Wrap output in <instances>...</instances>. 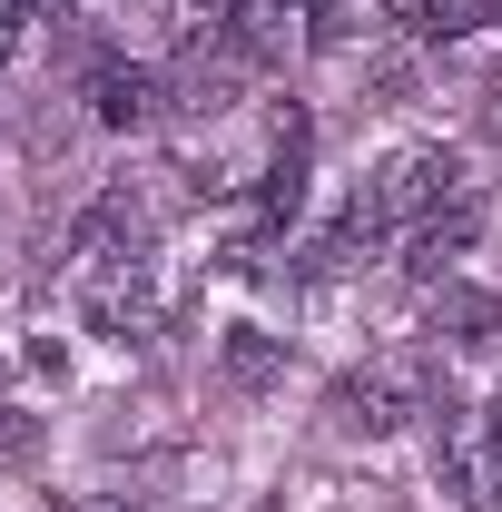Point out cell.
I'll return each mask as SVG.
<instances>
[{
    "mask_svg": "<svg viewBox=\"0 0 502 512\" xmlns=\"http://www.w3.org/2000/svg\"><path fill=\"white\" fill-rule=\"evenodd\" d=\"M434 335H453V345H493V335H502V306H493V296H473V286H443V296H434Z\"/></svg>",
    "mask_w": 502,
    "mask_h": 512,
    "instance_id": "obj_6",
    "label": "cell"
},
{
    "mask_svg": "<svg viewBox=\"0 0 502 512\" xmlns=\"http://www.w3.org/2000/svg\"><path fill=\"white\" fill-rule=\"evenodd\" d=\"M138 247H148V197L138 188H99L89 207H79V227H69V256L99 276V266H138Z\"/></svg>",
    "mask_w": 502,
    "mask_h": 512,
    "instance_id": "obj_3",
    "label": "cell"
},
{
    "mask_svg": "<svg viewBox=\"0 0 502 512\" xmlns=\"http://www.w3.org/2000/svg\"><path fill=\"white\" fill-rule=\"evenodd\" d=\"M483 128H493V138H502V79H493V99H483Z\"/></svg>",
    "mask_w": 502,
    "mask_h": 512,
    "instance_id": "obj_14",
    "label": "cell"
},
{
    "mask_svg": "<svg viewBox=\"0 0 502 512\" xmlns=\"http://www.w3.org/2000/svg\"><path fill=\"white\" fill-rule=\"evenodd\" d=\"M335 414H345L355 434H404L414 414H434V365H424V355H375L365 375H345Z\"/></svg>",
    "mask_w": 502,
    "mask_h": 512,
    "instance_id": "obj_2",
    "label": "cell"
},
{
    "mask_svg": "<svg viewBox=\"0 0 502 512\" xmlns=\"http://www.w3.org/2000/svg\"><path fill=\"white\" fill-rule=\"evenodd\" d=\"M30 434H40V424H30V414H10V404H0V453H30Z\"/></svg>",
    "mask_w": 502,
    "mask_h": 512,
    "instance_id": "obj_10",
    "label": "cell"
},
{
    "mask_svg": "<svg viewBox=\"0 0 502 512\" xmlns=\"http://www.w3.org/2000/svg\"><path fill=\"white\" fill-rule=\"evenodd\" d=\"M227 365H237V375H247V384H256V375H276V355H266L256 335H237V345H227Z\"/></svg>",
    "mask_w": 502,
    "mask_h": 512,
    "instance_id": "obj_9",
    "label": "cell"
},
{
    "mask_svg": "<svg viewBox=\"0 0 502 512\" xmlns=\"http://www.w3.org/2000/svg\"><path fill=\"white\" fill-rule=\"evenodd\" d=\"M30 10H40V0H30ZM50 10H60V0H50Z\"/></svg>",
    "mask_w": 502,
    "mask_h": 512,
    "instance_id": "obj_15",
    "label": "cell"
},
{
    "mask_svg": "<svg viewBox=\"0 0 502 512\" xmlns=\"http://www.w3.org/2000/svg\"><path fill=\"white\" fill-rule=\"evenodd\" d=\"M473 237H483V207H473V197H453L443 217L404 227V276H414V286H443V276L463 266V247H473Z\"/></svg>",
    "mask_w": 502,
    "mask_h": 512,
    "instance_id": "obj_4",
    "label": "cell"
},
{
    "mask_svg": "<svg viewBox=\"0 0 502 512\" xmlns=\"http://www.w3.org/2000/svg\"><path fill=\"white\" fill-rule=\"evenodd\" d=\"M365 197H375L384 227H424V217H443V207L463 197V158L434 148V138H424V148H394L375 178H365Z\"/></svg>",
    "mask_w": 502,
    "mask_h": 512,
    "instance_id": "obj_1",
    "label": "cell"
},
{
    "mask_svg": "<svg viewBox=\"0 0 502 512\" xmlns=\"http://www.w3.org/2000/svg\"><path fill=\"white\" fill-rule=\"evenodd\" d=\"M20 20H30V0H0V60H10V40H20Z\"/></svg>",
    "mask_w": 502,
    "mask_h": 512,
    "instance_id": "obj_11",
    "label": "cell"
},
{
    "mask_svg": "<svg viewBox=\"0 0 502 512\" xmlns=\"http://www.w3.org/2000/svg\"><path fill=\"white\" fill-rule=\"evenodd\" d=\"M89 316L109 325V335H128V325L148 316V286H138V266H99V296H89Z\"/></svg>",
    "mask_w": 502,
    "mask_h": 512,
    "instance_id": "obj_7",
    "label": "cell"
},
{
    "mask_svg": "<svg viewBox=\"0 0 502 512\" xmlns=\"http://www.w3.org/2000/svg\"><path fill=\"white\" fill-rule=\"evenodd\" d=\"M158 99H168V79L138 69V60H99V69H89V109H99V128H148Z\"/></svg>",
    "mask_w": 502,
    "mask_h": 512,
    "instance_id": "obj_5",
    "label": "cell"
},
{
    "mask_svg": "<svg viewBox=\"0 0 502 512\" xmlns=\"http://www.w3.org/2000/svg\"><path fill=\"white\" fill-rule=\"evenodd\" d=\"M493 20V0H424L414 10V40H473Z\"/></svg>",
    "mask_w": 502,
    "mask_h": 512,
    "instance_id": "obj_8",
    "label": "cell"
},
{
    "mask_svg": "<svg viewBox=\"0 0 502 512\" xmlns=\"http://www.w3.org/2000/svg\"><path fill=\"white\" fill-rule=\"evenodd\" d=\"M60 512H128V503H109V493H69Z\"/></svg>",
    "mask_w": 502,
    "mask_h": 512,
    "instance_id": "obj_13",
    "label": "cell"
},
{
    "mask_svg": "<svg viewBox=\"0 0 502 512\" xmlns=\"http://www.w3.org/2000/svg\"><path fill=\"white\" fill-rule=\"evenodd\" d=\"M286 10H296V0H286ZM306 10H315V0H306Z\"/></svg>",
    "mask_w": 502,
    "mask_h": 512,
    "instance_id": "obj_16",
    "label": "cell"
},
{
    "mask_svg": "<svg viewBox=\"0 0 502 512\" xmlns=\"http://www.w3.org/2000/svg\"><path fill=\"white\" fill-rule=\"evenodd\" d=\"M483 444H493V463H502V384H493V404H483Z\"/></svg>",
    "mask_w": 502,
    "mask_h": 512,
    "instance_id": "obj_12",
    "label": "cell"
}]
</instances>
